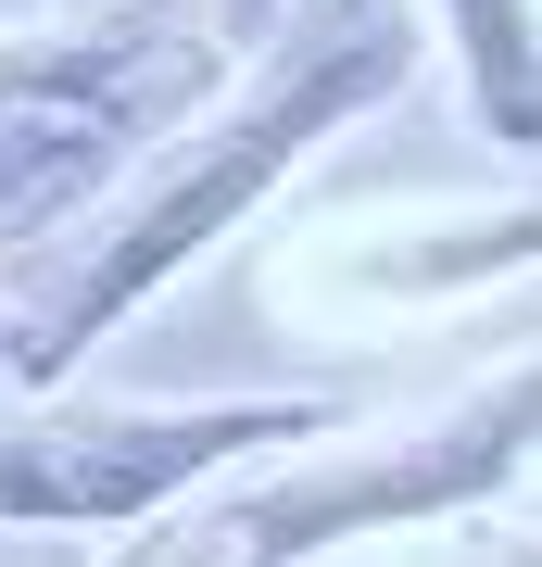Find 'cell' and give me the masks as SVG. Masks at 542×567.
I'll list each match as a JSON object with an SVG mask.
<instances>
[{"label":"cell","instance_id":"6da1fadb","mask_svg":"<svg viewBox=\"0 0 542 567\" xmlns=\"http://www.w3.org/2000/svg\"><path fill=\"white\" fill-rule=\"evenodd\" d=\"M417 63H429V13L417 0H290V25L227 76L241 102H202L190 152L177 164L152 152L140 177L76 227V252H63V278L39 303H0V379L13 391H63L89 365V341H114L152 290H177L215 240H241L341 126L403 102Z\"/></svg>","mask_w":542,"mask_h":567},{"label":"cell","instance_id":"7a4b0ae2","mask_svg":"<svg viewBox=\"0 0 542 567\" xmlns=\"http://www.w3.org/2000/svg\"><path fill=\"white\" fill-rule=\"evenodd\" d=\"M241 63L215 51L202 0H101L76 25L0 39V265L114 203L202 102H227Z\"/></svg>","mask_w":542,"mask_h":567},{"label":"cell","instance_id":"3957f363","mask_svg":"<svg viewBox=\"0 0 542 567\" xmlns=\"http://www.w3.org/2000/svg\"><path fill=\"white\" fill-rule=\"evenodd\" d=\"M530 480V353H504L480 391L379 429V442H303L278 454L253 492L190 517L202 567H328L354 543H391V529H429V517H467L492 492Z\"/></svg>","mask_w":542,"mask_h":567},{"label":"cell","instance_id":"277c9868","mask_svg":"<svg viewBox=\"0 0 542 567\" xmlns=\"http://www.w3.org/2000/svg\"><path fill=\"white\" fill-rule=\"evenodd\" d=\"M341 416V391H190V404L25 391L0 416V529H152L241 466L328 442Z\"/></svg>","mask_w":542,"mask_h":567},{"label":"cell","instance_id":"5b68a950","mask_svg":"<svg viewBox=\"0 0 542 567\" xmlns=\"http://www.w3.org/2000/svg\"><path fill=\"white\" fill-rule=\"evenodd\" d=\"M530 177H504L492 203H403V215H341L316 240H290L278 303L328 316V328H391V316H442L467 290L530 278Z\"/></svg>","mask_w":542,"mask_h":567},{"label":"cell","instance_id":"8992f818","mask_svg":"<svg viewBox=\"0 0 542 567\" xmlns=\"http://www.w3.org/2000/svg\"><path fill=\"white\" fill-rule=\"evenodd\" d=\"M429 39H454L467 63V114L504 164H530V0H429Z\"/></svg>","mask_w":542,"mask_h":567},{"label":"cell","instance_id":"52a82bcc","mask_svg":"<svg viewBox=\"0 0 542 567\" xmlns=\"http://www.w3.org/2000/svg\"><path fill=\"white\" fill-rule=\"evenodd\" d=\"M202 25H215V51H227V63H253V51L290 25V0H202Z\"/></svg>","mask_w":542,"mask_h":567},{"label":"cell","instance_id":"ba28073f","mask_svg":"<svg viewBox=\"0 0 542 567\" xmlns=\"http://www.w3.org/2000/svg\"><path fill=\"white\" fill-rule=\"evenodd\" d=\"M504 567H530V555H504Z\"/></svg>","mask_w":542,"mask_h":567},{"label":"cell","instance_id":"9c48e42d","mask_svg":"<svg viewBox=\"0 0 542 567\" xmlns=\"http://www.w3.org/2000/svg\"><path fill=\"white\" fill-rule=\"evenodd\" d=\"M0 13H13V0H0Z\"/></svg>","mask_w":542,"mask_h":567}]
</instances>
